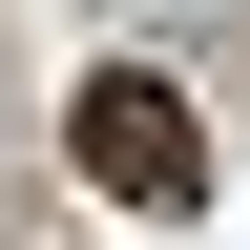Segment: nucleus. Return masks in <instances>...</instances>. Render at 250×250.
<instances>
[{"label": "nucleus", "instance_id": "nucleus-1", "mask_svg": "<svg viewBox=\"0 0 250 250\" xmlns=\"http://www.w3.org/2000/svg\"><path fill=\"white\" fill-rule=\"evenodd\" d=\"M62 167L104 188V208H208V125H188V83H167V62H83Z\"/></svg>", "mask_w": 250, "mask_h": 250}]
</instances>
